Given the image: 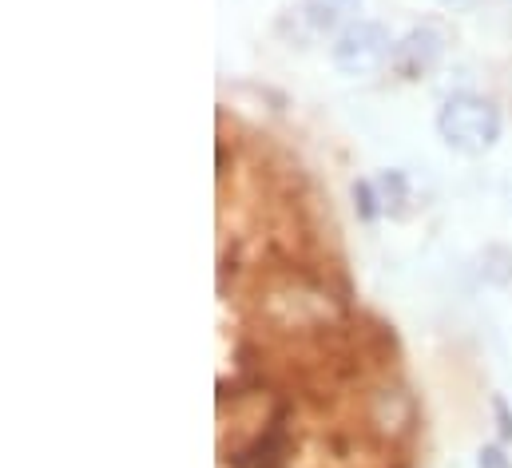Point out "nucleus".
<instances>
[{
	"label": "nucleus",
	"mask_w": 512,
	"mask_h": 468,
	"mask_svg": "<svg viewBox=\"0 0 512 468\" xmlns=\"http://www.w3.org/2000/svg\"><path fill=\"white\" fill-rule=\"evenodd\" d=\"M437 135L461 155H485L501 139V112L473 92L449 96L437 112Z\"/></svg>",
	"instance_id": "obj_1"
},
{
	"label": "nucleus",
	"mask_w": 512,
	"mask_h": 468,
	"mask_svg": "<svg viewBox=\"0 0 512 468\" xmlns=\"http://www.w3.org/2000/svg\"><path fill=\"white\" fill-rule=\"evenodd\" d=\"M330 56H334V68L342 76H370V72H378L385 60L393 56L389 32L378 20H354V24H346L338 32Z\"/></svg>",
	"instance_id": "obj_2"
},
{
	"label": "nucleus",
	"mask_w": 512,
	"mask_h": 468,
	"mask_svg": "<svg viewBox=\"0 0 512 468\" xmlns=\"http://www.w3.org/2000/svg\"><path fill=\"white\" fill-rule=\"evenodd\" d=\"M441 56H445V36H441V28L421 24V28H409V32L393 44L389 64H393V72H397L401 80H421V76H429V72L437 68Z\"/></svg>",
	"instance_id": "obj_3"
},
{
	"label": "nucleus",
	"mask_w": 512,
	"mask_h": 468,
	"mask_svg": "<svg viewBox=\"0 0 512 468\" xmlns=\"http://www.w3.org/2000/svg\"><path fill=\"white\" fill-rule=\"evenodd\" d=\"M306 4V16L314 28L330 32V28H346L358 20L362 12V0H302Z\"/></svg>",
	"instance_id": "obj_4"
},
{
	"label": "nucleus",
	"mask_w": 512,
	"mask_h": 468,
	"mask_svg": "<svg viewBox=\"0 0 512 468\" xmlns=\"http://www.w3.org/2000/svg\"><path fill=\"white\" fill-rule=\"evenodd\" d=\"M378 191H382V207H385V211L401 215V203H405V179H401L397 171H385L382 179H378Z\"/></svg>",
	"instance_id": "obj_5"
},
{
	"label": "nucleus",
	"mask_w": 512,
	"mask_h": 468,
	"mask_svg": "<svg viewBox=\"0 0 512 468\" xmlns=\"http://www.w3.org/2000/svg\"><path fill=\"white\" fill-rule=\"evenodd\" d=\"M477 465H481V468H512V461L505 457V449L485 445V449H481V457H477Z\"/></svg>",
	"instance_id": "obj_6"
},
{
	"label": "nucleus",
	"mask_w": 512,
	"mask_h": 468,
	"mask_svg": "<svg viewBox=\"0 0 512 468\" xmlns=\"http://www.w3.org/2000/svg\"><path fill=\"white\" fill-rule=\"evenodd\" d=\"M493 409H497V417H501V437H505V441H512V413H509V405L497 397V401H493Z\"/></svg>",
	"instance_id": "obj_7"
},
{
	"label": "nucleus",
	"mask_w": 512,
	"mask_h": 468,
	"mask_svg": "<svg viewBox=\"0 0 512 468\" xmlns=\"http://www.w3.org/2000/svg\"><path fill=\"white\" fill-rule=\"evenodd\" d=\"M441 4H445V8H453V12H469L477 0H441Z\"/></svg>",
	"instance_id": "obj_8"
}]
</instances>
